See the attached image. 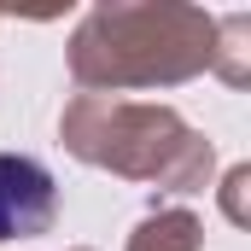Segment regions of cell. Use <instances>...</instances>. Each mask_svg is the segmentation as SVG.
<instances>
[{
	"instance_id": "6da1fadb",
	"label": "cell",
	"mask_w": 251,
	"mask_h": 251,
	"mask_svg": "<svg viewBox=\"0 0 251 251\" xmlns=\"http://www.w3.org/2000/svg\"><path fill=\"white\" fill-rule=\"evenodd\" d=\"M59 216V181L29 152H0V240H35Z\"/></svg>"
}]
</instances>
